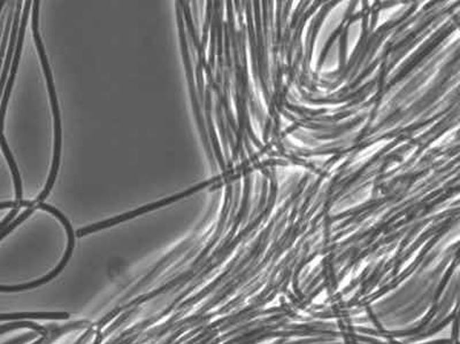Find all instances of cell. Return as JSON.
Here are the masks:
<instances>
[{
	"instance_id": "cell-1",
	"label": "cell",
	"mask_w": 460,
	"mask_h": 344,
	"mask_svg": "<svg viewBox=\"0 0 460 344\" xmlns=\"http://www.w3.org/2000/svg\"><path fill=\"white\" fill-rule=\"evenodd\" d=\"M33 10V33L35 38L36 46L38 51L39 59L42 62L43 70L45 73L46 82H48V90H49L50 100H51V106H52L53 117H55V158L52 162V170L50 174L49 179L46 183L45 188L42 193L39 194L38 197L36 200V203H41L48 197L50 192L53 188L55 183V178L58 174L59 165H60V155H62V119H60V110H59L58 98L55 94V83H53L52 73L50 70L49 61L46 58L45 49L43 46L42 39L38 33V17H39V0L34 1Z\"/></svg>"
},
{
	"instance_id": "cell-2",
	"label": "cell",
	"mask_w": 460,
	"mask_h": 344,
	"mask_svg": "<svg viewBox=\"0 0 460 344\" xmlns=\"http://www.w3.org/2000/svg\"><path fill=\"white\" fill-rule=\"evenodd\" d=\"M33 1H26L24 5V10H23L22 17L20 21L19 33H17V47H15V54H14L13 60H12V67L10 69V77L7 81L6 87H5V92H3V100L0 103V146L3 149V154L6 156L7 162L10 164V171L13 174L14 185H15V193H17V201L22 200V183H21V178H20L19 170H17V163L14 161L13 155L10 153V148L7 145L6 139L3 137V119H5V113H6L7 105H8V100H10V92H12V87H13L14 81H15V76H17V67H19L20 58H21V53H22L23 39H24V33H26L27 23H28V17H29L30 7H31Z\"/></svg>"
},
{
	"instance_id": "cell-3",
	"label": "cell",
	"mask_w": 460,
	"mask_h": 344,
	"mask_svg": "<svg viewBox=\"0 0 460 344\" xmlns=\"http://www.w3.org/2000/svg\"><path fill=\"white\" fill-rule=\"evenodd\" d=\"M206 185H208V183L201 184L199 186L194 187L192 190H185L183 193L178 194L175 197L161 200V201L152 203V204H149V206L143 207V208H140V209L134 210L131 213L124 214V215L119 216V217H115V218L108 219V220H105V222L98 223V224H94V225L88 226V227H85V229L78 230V231L76 232V235H78V237H83V235L89 234V233L98 231V230H103L105 229V227L117 225L119 223L124 222V220H127V219L134 218V217H136V216L142 215V214L144 213H149L151 210L158 209L160 207L167 206L169 203L175 202V201L182 199V197H188L190 194L195 193L197 190L204 188Z\"/></svg>"
},
{
	"instance_id": "cell-4",
	"label": "cell",
	"mask_w": 460,
	"mask_h": 344,
	"mask_svg": "<svg viewBox=\"0 0 460 344\" xmlns=\"http://www.w3.org/2000/svg\"><path fill=\"white\" fill-rule=\"evenodd\" d=\"M15 6H17V8L14 10L13 22H12V28H10V45H8L5 63H3V69H1V75H0V98H1V94H3L5 83H6L7 75H8V71L10 69V63H12V60H13L15 44H17V33H19L20 17H21V10H22V1H17Z\"/></svg>"
},
{
	"instance_id": "cell-5",
	"label": "cell",
	"mask_w": 460,
	"mask_h": 344,
	"mask_svg": "<svg viewBox=\"0 0 460 344\" xmlns=\"http://www.w3.org/2000/svg\"><path fill=\"white\" fill-rule=\"evenodd\" d=\"M67 312H26V313H10L0 315V320L10 319H69Z\"/></svg>"
},
{
	"instance_id": "cell-6",
	"label": "cell",
	"mask_w": 460,
	"mask_h": 344,
	"mask_svg": "<svg viewBox=\"0 0 460 344\" xmlns=\"http://www.w3.org/2000/svg\"><path fill=\"white\" fill-rule=\"evenodd\" d=\"M37 209L35 207H31V208H28V209L24 211V213L22 214V215L19 216L15 220H14L13 223H10V224H8V225L5 227V229L3 230V231L0 232V240L5 237V235L8 234L12 230L14 229V227H17V225H19L20 223L22 222V220H24V219L28 218L31 214L34 213V210Z\"/></svg>"
}]
</instances>
